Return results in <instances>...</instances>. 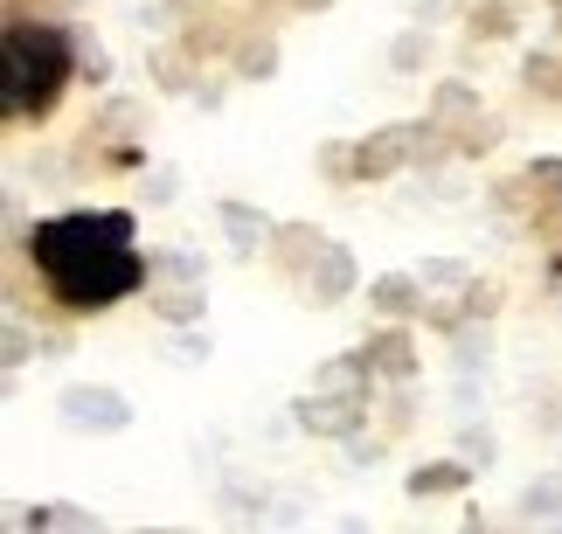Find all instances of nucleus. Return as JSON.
Instances as JSON below:
<instances>
[{"label":"nucleus","instance_id":"f257e3e1","mask_svg":"<svg viewBox=\"0 0 562 534\" xmlns=\"http://www.w3.org/2000/svg\"><path fill=\"white\" fill-rule=\"evenodd\" d=\"M29 264L63 313H104L146 285V258L133 243V216L119 208H77L29 229Z\"/></svg>","mask_w":562,"mask_h":534},{"label":"nucleus","instance_id":"f03ea898","mask_svg":"<svg viewBox=\"0 0 562 534\" xmlns=\"http://www.w3.org/2000/svg\"><path fill=\"white\" fill-rule=\"evenodd\" d=\"M70 70H77V56L56 21H14L8 29V112L14 118H49Z\"/></svg>","mask_w":562,"mask_h":534}]
</instances>
